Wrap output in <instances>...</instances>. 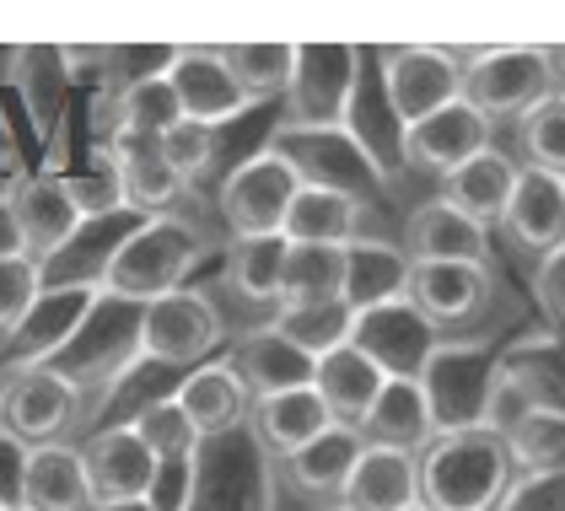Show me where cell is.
Here are the masks:
<instances>
[{"instance_id": "cell-1", "label": "cell", "mask_w": 565, "mask_h": 511, "mask_svg": "<svg viewBox=\"0 0 565 511\" xmlns=\"http://www.w3.org/2000/svg\"><path fill=\"white\" fill-rule=\"evenodd\" d=\"M518 485L507 436L484 426L441 430L420 453V507L431 511H501Z\"/></svg>"}, {"instance_id": "cell-2", "label": "cell", "mask_w": 565, "mask_h": 511, "mask_svg": "<svg viewBox=\"0 0 565 511\" xmlns=\"http://www.w3.org/2000/svg\"><path fill=\"white\" fill-rule=\"evenodd\" d=\"M200 264H205V237L183 215H151L114 248L97 291L135 301V307H151V301L183 291Z\"/></svg>"}, {"instance_id": "cell-3", "label": "cell", "mask_w": 565, "mask_h": 511, "mask_svg": "<svg viewBox=\"0 0 565 511\" xmlns=\"http://www.w3.org/2000/svg\"><path fill=\"white\" fill-rule=\"evenodd\" d=\"M140 323H146V307L97 291L92 312L82 318V329H76L71 344L49 361V372H60L65 383H76L82 393H108V387H119L135 366H146Z\"/></svg>"}, {"instance_id": "cell-4", "label": "cell", "mask_w": 565, "mask_h": 511, "mask_svg": "<svg viewBox=\"0 0 565 511\" xmlns=\"http://www.w3.org/2000/svg\"><path fill=\"white\" fill-rule=\"evenodd\" d=\"M555 92H561V71H555L550 49L507 43V49H484V54L463 60V103L479 108L490 125L533 114Z\"/></svg>"}, {"instance_id": "cell-5", "label": "cell", "mask_w": 565, "mask_h": 511, "mask_svg": "<svg viewBox=\"0 0 565 511\" xmlns=\"http://www.w3.org/2000/svg\"><path fill=\"white\" fill-rule=\"evenodd\" d=\"M361 49L345 43H297V76L286 86L280 129H345L361 86Z\"/></svg>"}, {"instance_id": "cell-6", "label": "cell", "mask_w": 565, "mask_h": 511, "mask_svg": "<svg viewBox=\"0 0 565 511\" xmlns=\"http://www.w3.org/2000/svg\"><path fill=\"white\" fill-rule=\"evenodd\" d=\"M297 189H302V172L291 168L275 146L248 157V162H237L216 194L226 232L232 237H275V232L286 237V215H291Z\"/></svg>"}, {"instance_id": "cell-7", "label": "cell", "mask_w": 565, "mask_h": 511, "mask_svg": "<svg viewBox=\"0 0 565 511\" xmlns=\"http://www.w3.org/2000/svg\"><path fill=\"white\" fill-rule=\"evenodd\" d=\"M221 344H226L221 307L200 286H183L146 307V323H140L146 366H205Z\"/></svg>"}, {"instance_id": "cell-8", "label": "cell", "mask_w": 565, "mask_h": 511, "mask_svg": "<svg viewBox=\"0 0 565 511\" xmlns=\"http://www.w3.org/2000/svg\"><path fill=\"white\" fill-rule=\"evenodd\" d=\"M377 82H383V103H388L393 125L409 129L463 97V60L447 49H431V43H404V49L383 54Z\"/></svg>"}, {"instance_id": "cell-9", "label": "cell", "mask_w": 565, "mask_h": 511, "mask_svg": "<svg viewBox=\"0 0 565 511\" xmlns=\"http://www.w3.org/2000/svg\"><path fill=\"white\" fill-rule=\"evenodd\" d=\"M87 393L76 383H65L60 372L33 366V372H6L0 383V430L22 447H49L65 441V430L82 420Z\"/></svg>"}, {"instance_id": "cell-10", "label": "cell", "mask_w": 565, "mask_h": 511, "mask_svg": "<svg viewBox=\"0 0 565 511\" xmlns=\"http://www.w3.org/2000/svg\"><path fill=\"white\" fill-rule=\"evenodd\" d=\"M495 355L484 340H441L431 366L420 372V387L431 398L436 430H469L484 420V398L495 383Z\"/></svg>"}, {"instance_id": "cell-11", "label": "cell", "mask_w": 565, "mask_h": 511, "mask_svg": "<svg viewBox=\"0 0 565 511\" xmlns=\"http://www.w3.org/2000/svg\"><path fill=\"white\" fill-rule=\"evenodd\" d=\"M275 151L302 172V183L340 189V194L361 200V205H366L372 189H383L377 157H372L350 129H280V135H275Z\"/></svg>"}, {"instance_id": "cell-12", "label": "cell", "mask_w": 565, "mask_h": 511, "mask_svg": "<svg viewBox=\"0 0 565 511\" xmlns=\"http://www.w3.org/2000/svg\"><path fill=\"white\" fill-rule=\"evenodd\" d=\"M441 340L447 334L409 297L388 301V307H372V312H355V323H350V344L366 361H377L383 377H415L420 383V372L431 366Z\"/></svg>"}, {"instance_id": "cell-13", "label": "cell", "mask_w": 565, "mask_h": 511, "mask_svg": "<svg viewBox=\"0 0 565 511\" xmlns=\"http://www.w3.org/2000/svg\"><path fill=\"white\" fill-rule=\"evenodd\" d=\"M6 205H11L17 232H22V254L33 258L39 269H49L54 258L76 243V232L87 226V215H82L71 183H65V172H28V178H17Z\"/></svg>"}, {"instance_id": "cell-14", "label": "cell", "mask_w": 565, "mask_h": 511, "mask_svg": "<svg viewBox=\"0 0 565 511\" xmlns=\"http://www.w3.org/2000/svg\"><path fill=\"white\" fill-rule=\"evenodd\" d=\"M168 86H173L183 119H194V125L226 129V125H237L243 114H254L248 92L237 86L232 65H226V49H200V43L173 49V60H168Z\"/></svg>"}, {"instance_id": "cell-15", "label": "cell", "mask_w": 565, "mask_h": 511, "mask_svg": "<svg viewBox=\"0 0 565 511\" xmlns=\"http://www.w3.org/2000/svg\"><path fill=\"white\" fill-rule=\"evenodd\" d=\"M490 135H495V125L458 97V103L436 108L431 119L404 129V135H398V157L415 172L447 178V172H458L463 162H475L479 151H490Z\"/></svg>"}, {"instance_id": "cell-16", "label": "cell", "mask_w": 565, "mask_h": 511, "mask_svg": "<svg viewBox=\"0 0 565 511\" xmlns=\"http://www.w3.org/2000/svg\"><path fill=\"white\" fill-rule=\"evenodd\" d=\"M97 301V286H44V297L33 301V312L22 318V329L6 340L0 350V372H33V366H49L71 334L82 329V318Z\"/></svg>"}, {"instance_id": "cell-17", "label": "cell", "mask_w": 565, "mask_h": 511, "mask_svg": "<svg viewBox=\"0 0 565 511\" xmlns=\"http://www.w3.org/2000/svg\"><path fill=\"white\" fill-rule=\"evenodd\" d=\"M409 301L441 334H458L490 312L495 275H490V264H415L409 269Z\"/></svg>"}, {"instance_id": "cell-18", "label": "cell", "mask_w": 565, "mask_h": 511, "mask_svg": "<svg viewBox=\"0 0 565 511\" xmlns=\"http://www.w3.org/2000/svg\"><path fill=\"white\" fill-rule=\"evenodd\" d=\"M82 464H87L92 501H97V507L146 501L151 485H157V458H151V447L135 436L130 420H114V426L92 430L87 441H82Z\"/></svg>"}, {"instance_id": "cell-19", "label": "cell", "mask_w": 565, "mask_h": 511, "mask_svg": "<svg viewBox=\"0 0 565 511\" xmlns=\"http://www.w3.org/2000/svg\"><path fill=\"white\" fill-rule=\"evenodd\" d=\"M398 248L409 254V264H490V232L447 200H426L409 211Z\"/></svg>"}, {"instance_id": "cell-20", "label": "cell", "mask_w": 565, "mask_h": 511, "mask_svg": "<svg viewBox=\"0 0 565 511\" xmlns=\"http://www.w3.org/2000/svg\"><path fill=\"white\" fill-rule=\"evenodd\" d=\"M226 366L237 372V383L248 387V398H275V393L312 387V366H318V361L302 355L275 323H259L254 334H243V340L232 344Z\"/></svg>"}, {"instance_id": "cell-21", "label": "cell", "mask_w": 565, "mask_h": 511, "mask_svg": "<svg viewBox=\"0 0 565 511\" xmlns=\"http://www.w3.org/2000/svg\"><path fill=\"white\" fill-rule=\"evenodd\" d=\"M436 436V415H431V398H426V387L415 383V377H388L383 393H377V404H372V415L361 420V441L366 447H393V453H426Z\"/></svg>"}, {"instance_id": "cell-22", "label": "cell", "mask_w": 565, "mask_h": 511, "mask_svg": "<svg viewBox=\"0 0 565 511\" xmlns=\"http://www.w3.org/2000/svg\"><path fill=\"white\" fill-rule=\"evenodd\" d=\"M17 507H28V511H97L87 464H82V447H71V441L28 447V464H22V501H17Z\"/></svg>"}, {"instance_id": "cell-23", "label": "cell", "mask_w": 565, "mask_h": 511, "mask_svg": "<svg viewBox=\"0 0 565 511\" xmlns=\"http://www.w3.org/2000/svg\"><path fill=\"white\" fill-rule=\"evenodd\" d=\"M340 507L345 511H409V507H420V458H415V453H393V447H361Z\"/></svg>"}, {"instance_id": "cell-24", "label": "cell", "mask_w": 565, "mask_h": 511, "mask_svg": "<svg viewBox=\"0 0 565 511\" xmlns=\"http://www.w3.org/2000/svg\"><path fill=\"white\" fill-rule=\"evenodd\" d=\"M178 404H183V415L194 420L200 441H221V436H232L237 426H248V415H254L248 387L237 383V372H232L226 361L194 366V372L178 383Z\"/></svg>"}, {"instance_id": "cell-25", "label": "cell", "mask_w": 565, "mask_h": 511, "mask_svg": "<svg viewBox=\"0 0 565 511\" xmlns=\"http://www.w3.org/2000/svg\"><path fill=\"white\" fill-rule=\"evenodd\" d=\"M383 383H388V377L377 372V361H366L355 344L329 350V355L312 366V393L323 398L329 420L345 426V430H361V420L372 415V404H377Z\"/></svg>"}, {"instance_id": "cell-26", "label": "cell", "mask_w": 565, "mask_h": 511, "mask_svg": "<svg viewBox=\"0 0 565 511\" xmlns=\"http://www.w3.org/2000/svg\"><path fill=\"white\" fill-rule=\"evenodd\" d=\"M518 178H522L518 162L490 146V151H479L475 162H463L458 172L441 178V200L490 232V226L507 221V205H512V194H518Z\"/></svg>"}, {"instance_id": "cell-27", "label": "cell", "mask_w": 565, "mask_h": 511, "mask_svg": "<svg viewBox=\"0 0 565 511\" xmlns=\"http://www.w3.org/2000/svg\"><path fill=\"white\" fill-rule=\"evenodd\" d=\"M361 430H345V426H329L318 441H307L302 453L286 458V485L302 496V501H318V507H340L350 485V469L361 458Z\"/></svg>"}, {"instance_id": "cell-28", "label": "cell", "mask_w": 565, "mask_h": 511, "mask_svg": "<svg viewBox=\"0 0 565 511\" xmlns=\"http://www.w3.org/2000/svg\"><path fill=\"white\" fill-rule=\"evenodd\" d=\"M114 162H119V178H125V205H130L140 221L151 215H173V205L183 200V178L173 172V162L162 157L157 140H135V135H114Z\"/></svg>"}, {"instance_id": "cell-29", "label": "cell", "mask_w": 565, "mask_h": 511, "mask_svg": "<svg viewBox=\"0 0 565 511\" xmlns=\"http://www.w3.org/2000/svg\"><path fill=\"white\" fill-rule=\"evenodd\" d=\"M507 237L527 248V254H555L565 243V183L561 178H550V172H533L522 168L518 178V194H512V205H507Z\"/></svg>"}, {"instance_id": "cell-30", "label": "cell", "mask_w": 565, "mask_h": 511, "mask_svg": "<svg viewBox=\"0 0 565 511\" xmlns=\"http://www.w3.org/2000/svg\"><path fill=\"white\" fill-rule=\"evenodd\" d=\"M409 254L383 237H355L345 248V307L350 312H372L388 301L409 297Z\"/></svg>"}, {"instance_id": "cell-31", "label": "cell", "mask_w": 565, "mask_h": 511, "mask_svg": "<svg viewBox=\"0 0 565 511\" xmlns=\"http://www.w3.org/2000/svg\"><path fill=\"white\" fill-rule=\"evenodd\" d=\"M248 426H254V441H259L264 453H275V458L286 464L291 453H302L307 441H318L334 420H329V409H323V398H318L312 387H297V393L254 398Z\"/></svg>"}, {"instance_id": "cell-32", "label": "cell", "mask_w": 565, "mask_h": 511, "mask_svg": "<svg viewBox=\"0 0 565 511\" xmlns=\"http://www.w3.org/2000/svg\"><path fill=\"white\" fill-rule=\"evenodd\" d=\"M361 215H366L361 200H350L340 189L302 183L297 200H291V215H286V243H302V248H350L361 237Z\"/></svg>"}, {"instance_id": "cell-33", "label": "cell", "mask_w": 565, "mask_h": 511, "mask_svg": "<svg viewBox=\"0 0 565 511\" xmlns=\"http://www.w3.org/2000/svg\"><path fill=\"white\" fill-rule=\"evenodd\" d=\"M286 254L291 243L275 232V237H232L226 248V286L254 307H280V286H286Z\"/></svg>"}, {"instance_id": "cell-34", "label": "cell", "mask_w": 565, "mask_h": 511, "mask_svg": "<svg viewBox=\"0 0 565 511\" xmlns=\"http://www.w3.org/2000/svg\"><path fill=\"white\" fill-rule=\"evenodd\" d=\"M318 301H345V248H302V243H291L280 307H318Z\"/></svg>"}, {"instance_id": "cell-35", "label": "cell", "mask_w": 565, "mask_h": 511, "mask_svg": "<svg viewBox=\"0 0 565 511\" xmlns=\"http://www.w3.org/2000/svg\"><path fill=\"white\" fill-rule=\"evenodd\" d=\"M507 453L518 479L565 473V409H533L522 426L507 430Z\"/></svg>"}, {"instance_id": "cell-36", "label": "cell", "mask_w": 565, "mask_h": 511, "mask_svg": "<svg viewBox=\"0 0 565 511\" xmlns=\"http://www.w3.org/2000/svg\"><path fill=\"white\" fill-rule=\"evenodd\" d=\"M226 65L248 92V103L259 108L269 97H286V86L297 76V43H232Z\"/></svg>"}, {"instance_id": "cell-37", "label": "cell", "mask_w": 565, "mask_h": 511, "mask_svg": "<svg viewBox=\"0 0 565 511\" xmlns=\"http://www.w3.org/2000/svg\"><path fill=\"white\" fill-rule=\"evenodd\" d=\"M269 323L297 344L302 355L323 361L329 350L350 344V323H355V312H350L345 301H318V307H275V312H269Z\"/></svg>"}, {"instance_id": "cell-38", "label": "cell", "mask_w": 565, "mask_h": 511, "mask_svg": "<svg viewBox=\"0 0 565 511\" xmlns=\"http://www.w3.org/2000/svg\"><path fill=\"white\" fill-rule=\"evenodd\" d=\"M183 119L173 86H168V71L157 76H135L119 92V135H135V140H162L168 129ZM114 146V140H108Z\"/></svg>"}, {"instance_id": "cell-39", "label": "cell", "mask_w": 565, "mask_h": 511, "mask_svg": "<svg viewBox=\"0 0 565 511\" xmlns=\"http://www.w3.org/2000/svg\"><path fill=\"white\" fill-rule=\"evenodd\" d=\"M135 436L151 447V458L157 464H178V458H194L205 441H200V430L194 420L183 415V404H178V393H162V398H146L140 409L130 415Z\"/></svg>"}, {"instance_id": "cell-40", "label": "cell", "mask_w": 565, "mask_h": 511, "mask_svg": "<svg viewBox=\"0 0 565 511\" xmlns=\"http://www.w3.org/2000/svg\"><path fill=\"white\" fill-rule=\"evenodd\" d=\"M518 146H522V168L550 172V178L565 183V92L544 97L533 114H522Z\"/></svg>"}, {"instance_id": "cell-41", "label": "cell", "mask_w": 565, "mask_h": 511, "mask_svg": "<svg viewBox=\"0 0 565 511\" xmlns=\"http://www.w3.org/2000/svg\"><path fill=\"white\" fill-rule=\"evenodd\" d=\"M157 146H162V157L173 162V172L189 183V189H205V178H211V168H216V157H221V129L178 119Z\"/></svg>"}, {"instance_id": "cell-42", "label": "cell", "mask_w": 565, "mask_h": 511, "mask_svg": "<svg viewBox=\"0 0 565 511\" xmlns=\"http://www.w3.org/2000/svg\"><path fill=\"white\" fill-rule=\"evenodd\" d=\"M44 297V269L33 264L28 254L0 258V350L6 340L22 329V318L33 312V301Z\"/></svg>"}, {"instance_id": "cell-43", "label": "cell", "mask_w": 565, "mask_h": 511, "mask_svg": "<svg viewBox=\"0 0 565 511\" xmlns=\"http://www.w3.org/2000/svg\"><path fill=\"white\" fill-rule=\"evenodd\" d=\"M533 301H539V318H544L550 340L565 344V243L555 254L539 258V269H533Z\"/></svg>"}, {"instance_id": "cell-44", "label": "cell", "mask_w": 565, "mask_h": 511, "mask_svg": "<svg viewBox=\"0 0 565 511\" xmlns=\"http://www.w3.org/2000/svg\"><path fill=\"white\" fill-rule=\"evenodd\" d=\"M200 490V458H178V464H157V485H151V507L157 511H189Z\"/></svg>"}, {"instance_id": "cell-45", "label": "cell", "mask_w": 565, "mask_h": 511, "mask_svg": "<svg viewBox=\"0 0 565 511\" xmlns=\"http://www.w3.org/2000/svg\"><path fill=\"white\" fill-rule=\"evenodd\" d=\"M501 511H565V473H544V479H518Z\"/></svg>"}, {"instance_id": "cell-46", "label": "cell", "mask_w": 565, "mask_h": 511, "mask_svg": "<svg viewBox=\"0 0 565 511\" xmlns=\"http://www.w3.org/2000/svg\"><path fill=\"white\" fill-rule=\"evenodd\" d=\"M22 464H28V447L0 430V507H17L22 501Z\"/></svg>"}, {"instance_id": "cell-47", "label": "cell", "mask_w": 565, "mask_h": 511, "mask_svg": "<svg viewBox=\"0 0 565 511\" xmlns=\"http://www.w3.org/2000/svg\"><path fill=\"white\" fill-rule=\"evenodd\" d=\"M17 254H22V232L11 221V205L0 200V258H17Z\"/></svg>"}, {"instance_id": "cell-48", "label": "cell", "mask_w": 565, "mask_h": 511, "mask_svg": "<svg viewBox=\"0 0 565 511\" xmlns=\"http://www.w3.org/2000/svg\"><path fill=\"white\" fill-rule=\"evenodd\" d=\"M97 511H157L151 501H114V507H97Z\"/></svg>"}, {"instance_id": "cell-49", "label": "cell", "mask_w": 565, "mask_h": 511, "mask_svg": "<svg viewBox=\"0 0 565 511\" xmlns=\"http://www.w3.org/2000/svg\"><path fill=\"white\" fill-rule=\"evenodd\" d=\"M555 71H561V92H565V54H555Z\"/></svg>"}, {"instance_id": "cell-50", "label": "cell", "mask_w": 565, "mask_h": 511, "mask_svg": "<svg viewBox=\"0 0 565 511\" xmlns=\"http://www.w3.org/2000/svg\"><path fill=\"white\" fill-rule=\"evenodd\" d=\"M318 511H345V507H318Z\"/></svg>"}, {"instance_id": "cell-51", "label": "cell", "mask_w": 565, "mask_h": 511, "mask_svg": "<svg viewBox=\"0 0 565 511\" xmlns=\"http://www.w3.org/2000/svg\"><path fill=\"white\" fill-rule=\"evenodd\" d=\"M409 511H431V507H409Z\"/></svg>"}, {"instance_id": "cell-52", "label": "cell", "mask_w": 565, "mask_h": 511, "mask_svg": "<svg viewBox=\"0 0 565 511\" xmlns=\"http://www.w3.org/2000/svg\"><path fill=\"white\" fill-rule=\"evenodd\" d=\"M6 511H28V507H6Z\"/></svg>"}, {"instance_id": "cell-53", "label": "cell", "mask_w": 565, "mask_h": 511, "mask_svg": "<svg viewBox=\"0 0 565 511\" xmlns=\"http://www.w3.org/2000/svg\"><path fill=\"white\" fill-rule=\"evenodd\" d=\"M6 194H11V189H0V200H6Z\"/></svg>"}, {"instance_id": "cell-54", "label": "cell", "mask_w": 565, "mask_h": 511, "mask_svg": "<svg viewBox=\"0 0 565 511\" xmlns=\"http://www.w3.org/2000/svg\"><path fill=\"white\" fill-rule=\"evenodd\" d=\"M0 383H6V372H0Z\"/></svg>"}]
</instances>
